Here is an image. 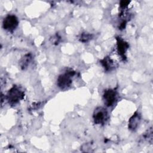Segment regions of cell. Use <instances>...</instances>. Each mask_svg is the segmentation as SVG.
<instances>
[{
    "instance_id": "1",
    "label": "cell",
    "mask_w": 153,
    "mask_h": 153,
    "mask_svg": "<svg viewBox=\"0 0 153 153\" xmlns=\"http://www.w3.org/2000/svg\"><path fill=\"white\" fill-rule=\"evenodd\" d=\"M24 95L23 90L19 86L14 85L8 91L7 94V100L9 104L14 105L23 99Z\"/></svg>"
},
{
    "instance_id": "4",
    "label": "cell",
    "mask_w": 153,
    "mask_h": 153,
    "mask_svg": "<svg viewBox=\"0 0 153 153\" xmlns=\"http://www.w3.org/2000/svg\"><path fill=\"white\" fill-rule=\"evenodd\" d=\"M19 20L17 17L12 14H9L6 16L2 22V26L5 30L11 32L14 30L18 26Z\"/></svg>"
},
{
    "instance_id": "10",
    "label": "cell",
    "mask_w": 153,
    "mask_h": 153,
    "mask_svg": "<svg viewBox=\"0 0 153 153\" xmlns=\"http://www.w3.org/2000/svg\"><path fill=\"white\" fill-rule=\"evenodd\" d=\"M92 38V35L90 33H83L81 34V36H80V41L81 42H85L88 41L89 40H90Z\"/></svg>"
},
{
    "instance_id": "5",
    "label": "cell",
    "mask_w": 153,
    "mask_h": 153,
    "mask_svg": "<svg viewBox=\"0 0 153 153\" xmlns=\"http://www.w3.org/2000/svg\"><path fill=\"white\" fill-rule=\"evenodd\" d=\"M117 94L116 91L112 89H108L105 91L103 96L105 105L107 106H111L117 100Z\"/></svg>"
},
{
    "instance_id": "3",
    "label": "cell",
    "mask_w": 153,
    "mask_h": 153,
    "mask_svg": "<svg viewBox=\"0 0 153 153\" xmlns=\"http://www.w3.org/2000/svg\"><path fill=\"white\" fill-rule=\"evenodd\" d=\"M93 121L95 124H103L108 119V112L103 107L96 108L93 115Z\"/></svg>"
},
{
    "instance_id": "9",
    "label": "cell",
    "mask_w": 153,
    "mask_h": 153,
    "mask_svg": "<svg viewBox=\"0 0 153 153\" xmlns=\"http://www.w3.org/2000/svg\"><path fill=\"white\" fill-rule=\"evenodd\" d=\"M32 60V56L30 54L25 55L20 61V66L22 69H25L28 66Z\"/></svg>"
},
{
    "instance_id": "11",
    "label": "cell",
    "mask_w": 153,
    "mask_h": 153,
    "mask_svg": "<svg viewBox=\"0 0 153 153\" xmlns=\"http://www.w3.org/2000/svg\"><path fill=\"white\" fill-rule=\"evenodd\" d=\"M129 4H130V1H122L120 2V7H121V8L124 10L127 7V6Z\"/></svg>"
},
{
    "instance_id": "6",
    "label": "cell",
    "mask_w": 153,
    "mask_h": 153,
    "mask_svg": "<svg viewBox=\"0 0 153 153\" xmlns=\"http://www.w3.org/2000/svg\"><path fill=\"white\" fill-rule=\"evenodd\" d=\"M117 51L118 52L119 55L124 58L125 57V54L128 48V44L127 42H126L124 39H123L120 37H117Z\"/></svg>"
},
{
    "instance_id": "2",
    "label": "cell",
    "mask_w": 153,
    "mask_h": 153,
    "mask_svg": "<svg viewBox=\"0 0 153 153\" xmlns=\"http://www.w3.org/2000/svg\"><path fill=\"white\" fill-rule=\"evenodd\" d=\"M75 74L72 71H66L65 74H61L57 78V85L62 89L69 87L72 83V77Z\"/></svg>"
},
{
    "instance_id": "7",
    "label": "cell",
    "mask_w": 153,
    "mask_h": 153,
    "mask_svg": "<svg viewBox=\"0 0 153 153\" xmlns=\"http://www.w3.org/2000/svg\"><path fill=\"white\" fill-rule=\"evenodd\" d=\"M140 122V115L136 112L128 120V128L131 131H134L138 127Z\"/></svg>"
},
{
    "instance_id": "8",
    "label": "cell",
    "mask_w": 153,
    "mask_h": 153,
    "mask_svg": "<svg viewBox=\"0 0 153 153\" xmlns=\"http://www.w3.org/2000/svg\"><path fill=\"white\" fill-rule=\"evenodd\" d=\"M100 63L106 71H111L116 66V60L113 59L111 56L105 57L101 60Z\"/></svg>"
}]
</instances>
